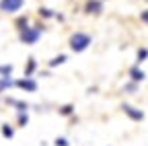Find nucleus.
<instances>
[{"label":"nucleus","instance_id":"21","mask_svg":"<svg viewBox=\"0 0 148 146\" xmlns=\"http://www.w3.org/2000/svg\"><path fill=\"white\" fill-rule=\"evenodd\" d=\"M140 19H142L144 23H148V10H142V14H140Z\"/></svg>","mask_w":148,"mask_h":146},{"label":"nucleus","instance_id":"2","mask_svg":"<svg viewBox=\"0 0 148 146\" xmlns=\"http://www.w3.org/2000/svg\"><path fill=\"white\" fill-rule=\"evenodd\" d=\"M41 25H35V27H27L25 31H21V41L23 43H27V45H31V43H35L37 39H39V35H41Z\"/></svg>","mask_w":148,"mask_h":146},{"label":"nucleus","instance_id":"15","mask_svg":"<svg viewBox=\"0 0 148 146\" xmlns=\"http://www.w3.org/2000/svg\"><path fill=\"white\" fill-rule=\"evenodd\" d=\"M25 25H27V16H21V19H18V21H16V27H18V29H21V31H25V29H27Z\"/></svg>","mask_w":148,"mask_h":146},{"label":"nucleus","instance_id":"1","mask_svg":"<svg viewBox=\"0 0 148 146\" xmlns=\"http://www.w3.org/2000/svg\"><path fill=\"white\" fill-rule=\"evenodd\" d=\"M88 45H90V35H86V33H74L70 37V49L76 51V53L84 51Z\"/></svg>","mask_w":148,"mask_h":146},{"label":"nucleus","instance_id":"5","mask_svg":"<svg viewBox=\"0 0 148 146\" xmlns=\"http://www.w3.org/2000/svg\"><path fill=\"white\" fill-rule=\"evenodd\" d=\"M101 10H103L101 0H86V4H84V12H88V14H99Z\"/></svg>","mask_w":148,"mask_h":146},{"label":"nucleus","instance_id":"3","mask_svg":"<svg viewBox=\"0 0 148 146\" xmlns=\"http://www.w3.org/2000/svg\"><path fill=\"white\" fill-rule=\"evenodd\" d=\"M23 6V0H0V10L4 12H14Z\"/></svg>","mask_w":148,"mask_h":146},{"label":"nucleus","instance_id":"4","mask_svg":"<svg viewBox=\"0 0 148 146\" xmlns=\"http://www.w3.org/2000/svg\"><path fill=\"white\" fill-rule=\"evenodd\" d=\"M121 109L125 111V115L132 117L134 121H142V119H144V111H140V109H136V107H132V105H121Z\"/></svg>","mask_w":148,"mask_h":146},{"label":"nucleus","instance_id":"13","mask_svg":"<svg viewBox=\"0 0 148 146\" xmlns=\"http://www.w3.org/2000/svg\"><path fill=\"white\" fill-rule=\"evenodd\" d=\"M14 82L10 80V76L8 78H0V90H4V88H8V86H12Z\"/></svg>","mask_w":148,"mask_h":146},{"label":"nucleus","instance_id":"8","mask_svg":"<svg viewBox=\"0 0 148 146\" xmlns=\"http://www.w3.org/2000/svg\"><path fill=\"white\" fill-rule=\"evenodd\" d=\"M35 58H29L27 60V66H25V78H31V74H33V72H35Z\"/></svg>","mask_w":148,"mask_h":146},{"label":"nucleus","instance_id":"20","mask_svg":"<svg viewBox=\"0 0 148 146\" xmlns=\"http://www.w3.org/2000/svg\"><path fill=\"white\" fill-rule=\"evenodd\" d=\"M125 90H127V93H134V90H136V82H130V84H125Z\"/></svg>","mask_w":148,"mask_h":146},{"label":"nucleus","instance_id":"18","mask_svg":"<svg viewBox=\"0 0 148 146\" xmlns=\"http://www.w3.org/2000/svg\"><path fill=\"white\" fill-rule=\"evenodd\" d=\"M27 121H29V115H27V113H18V123H21V125H27Z\"/></svg>","mask_w":148,"mask_h":146},{"label":"nucleus","instance_id":"11","mask_svg":"<svg viewBox=\"0 0 148 146\" xmlns=\"http://www.w3.org/2000/svg\"><path fill=\"white\" fill-rule=\"evenodd\" d=\"M2 136H4V138H12V136H14V130H12L8 123H2Z\"/></svg>","mask_w":148,"mask_h":146},{"label":"nucleus","instance_id":"6","mask_svg":"<svg viewBox=\"0 0 148 146\" xmlns=\"http://www.w3.org/2000/svg\"><path fill=\"white\" fill-rule=\"evenodd\" d=\"M16 86L23 88V90H29V93L37 90V82H35L33 78H21V80H16Z\"/></svg>","mask_w":148,"mask_h":146},{"label":"nucleus","instance_id":"12","mask_svg":"<svg viewBox=\"0 0 148 146\" xmlns=\"http://www.w3.org/2000/svg\"><path fill=\"white\" fill-rule=\"evenodd\" d=\"M66 62V56H64V53H60V56H56L53 60H49V66L53 68V66H58V64H64Z\"/></svg>","mask_w":148,"mask_h":146},{"label":"nucleus","instance_id":"7","mask_svg":"<svg viewBox=\"0 0 148 146\" xmlns=\"http://www.w3.org/2000/svg\"><path fill=\"white\" fill-rule=\"evenodd\" d=\"M130 76H132V80L134 82H140V80H144V70H140L138 66H132V68H130Z\"/></svg>","mask_w":148,"mask_h":146},{"label":"nucleus","instance_id":"17","mask_svg":"<svg viewBox=\"0 0 148 146\" xmlns=\"http://www.w3.org/2000/svg\"><path fill=\"white\" fill-rule=\"evenodd\" d=\"M72 109H74L72 105H64V107L60 109V113H62V115H70V113H72Z\"/></svg>","mask_w":148,"mask_h":146},{"label":"nucleus","instance_id":"19","mask_svg":"<svg viewBox=\"0 0 148 146\" xmlns=\"http://www.w3.org/2000/svg\"><path fill=\"white\" fill-rule=\"evenodd\" d=\"M56 146H68V140L66 138H56Z\"/></svg>","mask_w":148,"mask_h":146},{"label":"nucleus","instance_id":"14","mask_svg":"<svg viewBox=\"0 0 148 146\" xmlns=\"http://www.w3.org/2000/svg\"><path fill=\"white\" fill-rule=\"evenodd\" d=\"M146 58H148V49L146 47H140L138 49V62H144Z\"/></svg>","mask_w":148,"mask_h":146},{"label":"nucleus","instance_id":"16","mask_svg":"<svg viewBox=\"0 0 148 146\" xmlns=\"http://www.w3.org/2000/svg\"><path fill=\"white\" fill-rule=\"evenodd\" d=\"M39 14H41V16H45V19H49V16H56L49 8H39Z\"/></svg>","mask_w":148,"mask_h":146},{"label":"nucleus","instance_id":"9","mask_svg":"<svg viewBox=\"0 0 148 146\" xmlns=\"http://www.w3.org/2000/svg\"><path fill=\"white\" fill-rule=\"evenodd\" d=\"M6 103H8V105H14V107H16L21 113H25V111H27V103H23V101H14V99L6 97Z\"/></svg>","mask_w":148,"mask_h":146},{"label":"nucleus","instance_id":"10","mask_svg":"<svg viewBox=\"0 0 148 146\" xmlns=\"http://www.w3.org/2000/svg\"><path fill=\"white\" fill-rule=\"evenodd\" d=\"M10 72H12V66H10V64L0 66V78H8V76H10Z\"/></svg>","mask_w":148,"mask_h":146}]
</instances>
